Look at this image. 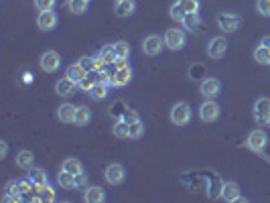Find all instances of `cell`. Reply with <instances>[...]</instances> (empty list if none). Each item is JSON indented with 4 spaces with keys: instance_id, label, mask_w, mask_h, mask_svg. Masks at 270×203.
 Listing matches in <instances>:
<instances>
[{
    "instance_id": "obj_1",
    "label": "cell",
    "mask_w": 270,
    "mask_h": 203,
    "mask_svg": "<svg viewBox=\"0 0 270 203\" xmlns=\"http://www.w3.org/2000/svg\"><path fill=\"white\" fill-rule=\"evenodd\" d=\"M169 118L175 126H187L193 118V110L187 102H177L173 108H171V114H169Z\"/></svg>"
},
{
    "instance_id": "obj_2",
    "label": "cell",
    "mask_w": 270,
    "mask_h": 203,
    "mask_svg": "<svg viewBox=\"0 0 270 203\" xmlns=\"http://www.w3.org/2000/svg\"><path fill=\"white\" fill-rule=\"evenodd\" d=\"M252 116L254 120L262 126H268L270 124V100L268 98H258L252 106Z\"/></svg>"
},
{
    "instance_id": "obj_3",
    "label": "cell",
    "mask_w": 270,
    "mask_h": 203,
    "mask_svg": "<svg viewBox=\"0 0 270 203\" xmlns=\"http://www.w3.org/2000/svg\"><path fill=\"white\" fill-rule=\"evenodd\" d=\"M39 65L45 73H55V71H59V67H61V55H59L57 51H45L39 59Z\"/></svg>"
},
{
    "instance_id": "obj_4",
    "label": "cell",
    "mask_w": 270,
    "mask_h": 203,
    "mask_svg": "<svg viewBox=\"0 0 270 203\" xmlns=\"http://www.w3.org/2000/svg\"><path fill=\"white\" fill-rule=\"evenodd\" d=\"M205 53H207V57H212V59H224L226 53H228V41L224 37L209 39V43L205 47Z\"/></svg>"
},
{
    "instance_id": "obj_5",
    "label": "cell",
    "mask_w": 270,
    "mask_h": 203,
    "mask_svg": "<svg viewBox=\"0 0 270 203\" xmlns=\"http://www.w3.org/2000/svg\"><path fill=\"white\" fill-rule=\"evenodd\" d=\"M187 43V37L181 28H169L165 33V45L171 49V51H181Z\"/></svg>"
},
{
    "instance_id": "obj_6",
    "label": "cell",
    "mask_w": 270,
    "mask_h": 203,
    "mask_svg": "<svg viewBox=\"0 0 270 203\" xmlns=\"http://www.w3.org/2000/svg\"><path fill=\"white\" fill-rule=\"evenodd\" d=\"M199 92H201V96L205 100H216L222 94V83L216 77H205L201 81V85H199Z\"/></svg>"
},
{
    "instance_id": "obj_7",
    "label": "cell",
    "mask_w": 270,
    "mask_h": 203,
    "mask_svg": "<svg viewBox=\"0 0 270 203\" xmlns=\"http://www.w3.org/2000/svg\"><path fill=\"white\" fill-rule=\"evenodd\" d=\"M220 110L222 108L216 104V100H205L199 106V118L203 122H207V124H212V122H216L220 118Z\"/></svg>"
},
{
    "instance_id": "obj_8",
    "label": "cell",
    "mask_w": 270,
    "mask_h": 203,
    "mask_svg": "<svg viewBox=\"0 0 270 203\" xmlns=\"http://www.w3.org/2000/svg\"><path fill=\"white\" fill-rule=\"evenodd\" d=\"M216 22L222 33H236L240 26V16L234 12H222V14H218Z\"/></svg>"
},
{
    "instance_id": "obj_9",
    "label": "cell",
    "mask_w": 270,
    "mask_h": 203,
    "mask_svg": "<svg viewBox=\"0 0 270 203\" xmlns=\"http://www.w3.org/2000/svg\"><path fill=\"white\" fill-rule=\"evenodd\" d=\"M266 144H268V134L264 130H260V128L252 130L248 134V138H246V147L250 151H254V153H262L266 149Z\"/></svg>"
},
{
    "instance_id": "obj_10",
    "label": "cell",
    "mask_w": 270,
    "mask_h": 203,
    "mask_svg": "<svg viewBox=\"0 0 270 203\" xmlns=\"http://www.w3.org/2000/svg\"><path fill=\"white\" fill-rule=\"evenodd\" d=\"M104 177H106V181L110 185H120V183H124V179H126V169L120 163H112V165L106 167Z\"/></svg>"
},
{
    "instance_id": "obj_11",
    "label": "cell",
    "mask_w": 270,
    "mask_h": 203,
    "mask_svg": "<svg viewBox=\"0 0 270 203\" xmlns=\"http://www.w3.org/2000/svg\"><path fill=\"white\" fill-rule=\"evenodd\" d=\"M220 195L224 201H246L242 195H240V185L234 183V181H226L222 183V189H220Z\"/></svg>"
},
{
    "instance_id": "obj_12",
    "label": "cell",
    "mask_w": 270,
    "mask_h": 203,
    "mask_svg": "<svg viewBox=\"0 0 270 203\" xmlns=\"http://www.w3.org/2000/svg\"><path fill=\"white\" fill-rule=\"evenodd\" d=\"M142 51L148 55V57H157L161 51H163V39L159 35H148L144 41H142Z\"/></svg>"
},
{
    "instance_id": "obj_13",
    "label": "cell",
    "mask_w": 270,
    "mask_h": 203,
    "mask_svg": "<svg viewBox=\"0 0 270 203\" xmlns=\"http://www.w3.org/2000/svg\"><path fill=\"white\" fill-rule=\"evenodd\" d=\"M59 24V16L53 12V10H47V12H41L39 18H37V26L41 31H53V28Z\"/></svg>"
},
{
    "instance_id": "obj_14",
    "label": "cell",
    "mask_w": 270,
    "mask_h": 203,
    "mask_svg": "<svg viewBox=\"0 0 270 203\" xmlns=\"http://www.w3.org/2000/svg\"><path fill=\"white\" fill-rule=\"evenodd\" d=\"M75 112H77V106L73 104H61L57 108V118L61 120L63 124H73L75 122Z\"/></svg>"
},
{
    "instance_id": "obj_15",
    "label": "cell",
    "mask_w": 270,
    "mask_h": 203,
    "mask_svg": "<svg viewBox=\"0 0 270 203\" xmlns=\"http://www.w3.org/2000/svg\"><path fill=\"white\" fill-rule=\"evenodd\" d=\"M79 88V85L73 81V79H69L67 75L63 77V79H59L57 81V85H55V92H57V96H73V92Z\"/></svg>"
},
{
    "instance_id": "obj_16",
    "label": "cell",
    "mask_w": 270,
    "mask_h": 203,
    "mask_svg": "<svg viewBox=\"0 0 270 203\" xmlns=\"http://www.w3.org/2000/svg\"><path fill=\"white\" fill-rule=\"evenodd\" d=\"M83 199L87 203H102V201H106V191L100 185H89L83 191Z\"/></svg>"
},
{
    "instance_id": "obj_17",
    "label": "cell",
    "mask_w": 270,
    "mask_h": 203,
    "mask_svg": "<svg viewBox=\"0 0 270 203\" xmlns=\"http://www.w3.org/2000/svg\"><path fill=\"white\" fill-rule=\"evenodd\" d=\"M132 81V67L114 69V88H126Z\"/></svg>"
},
{
    "instance_id": "obj_18",
    "label": "cell",
    "mask_w": 270,
    "mask_h": 203,
    "mask_svg": "<svg viewBox=\"0 0 270 203\" xmlns=\"http://www.w3.org/2000/svg\"><path fill=\"white\" fill-rule=\"evenodd\" d=\"M16 165L20 169H24V171H31L35 167V155H33V151L22 149L20 153H16Z\"/></svg>"
},
{
    "instance_id": "obj_19",
    "label": "cell",
    "mask_w": 270,
    "mask_h": 203,
    "mask_svg": "<svg viewBox=\"0 0 270 203\" xmlns=\"http://www.w3.org/2000/svg\"><path fill=\"white\" fill-rule=\"evenodd\" d=\"M28 179L33 181V185H47L49 183V175H47V171L41 169V167H33L31 171H28Z\"/></svg>"
},
{
    "instance_id": "obj_20",
    "label": "cell",
    "mask_w": 270,
    "mask_h": 203,
    "mask_svg": "<svg viewBox=\"0 0 270 203\" xmlns=\"http://www.w3.org/2000/svg\"><path fill=\"white\" fill-rule=\"evenodd\" d=\"M92 122V110L87 106H77V112H75V126H87Z\"/></svg>"
},
{
    "instance_id": "obj_21",
    "label": "cell",
    "mask_w": 270,
    "mask_h": 203,
    "mask_svg": "<svg viewBox=\"0 0 270 203\" xmlns=\"http://www.w3.org/2000/svg\"><path fill=\"white\" fill-rule=\"evenodd\" d=\"M134 10H136L134 0H122V2H116V14L120 18H126L130 14H134Z\"/></svg>"
},
{
    "instance_id": "obj_22",
    "label": "cell",
    "mask_w": 270,
    "mask_h": 203,
    "mask_svg": "<svg viewBox=\"0 0 270 203\" xmlns=\"http://www.w3.org/2000/svg\"><path fill=\"white\" fill-rule=\"evenodd\" d=\"M87 73H89V71H87V69H85V67H83L79 61L67 67V77H69V79H73L77 85H79V81H81V79H83Z\"/></svg>"
},
{
    "instance_id": "obj_23",
    "label": "cell",
    "mask_w": 270,
    "mask_h": 203,
    "mask_svg": "<svg viewBox=\"0 0 270 203\" xmlns=\"http://www.w3.org/2000/svg\"><path fill=\"white\" fill-rule=\"evenodd\" d=\"M254 61L258 63V65H270V49L266 47V45H258L256 49H254Z\"/></svg>"
},
{
    "instance_id": "obj_24",
    "label": "cell",
    "mask_w": 270,
    "mask_h": 203,
    "mask_svg": "<svg viewBox=\"0 0 270 203\" xmlns=\"http://www.w3.org/2000/svg\"><path fill=\"white\" fill-rule=\"evenodd\" d=\"M57 183L61 185V187H65V189H75V175L73 173H69V171H59V175H57Z\"/></svg>"
},
{
    "instance_id": "obj_25",
    "label": "cell",
    "mask_w": 270,
    "mask_h": 203,
    "mask_svg": "<svg viewBox=\"0 0 270 203\" xmlns=\"http://www.w3.org/2000/svg\"><path fill=\"white\" fill-rule=\"evenodd\" d=\"M112 130H114V136H116V138H130V126H128L122 118H120V120L112 126Z\"/></svg>"
},
{
    "instance_id": "obj_26",
    "label": "cell",
    "mask_w": 270,
    "mask_h": 203,
    "mask_svg": "<svg viewBox=\"0 0 270 203\" xmlns=\"http://www.w3.org/2000/svg\"><path fill=\"white\" fill-rule=\"evenodd\" d=\"M87 0H67V8L71 14H83L87 12Z\"/></svg>"
},
{
    "instance_id": "obj_27",
    "label": "cell",
    "mask_w": 270,
    "mask_h": 203,
    "mask_svg": "<svg viewBox=\"0 0 270 203\" xmlns=\"http://www.w3.org/2000/svg\"><path fill=\"white\" fill-rule=\"evenodd\" d=\"M108 92H110V85H106V83H96L92 90H89V96H92L94 100H104L106 96H108Z\"/></svg>"
},
{
    "instance_id": "obj_28",
    "label": "cell",
    "mask_w": 270,
    "mask_h": 203,
    "mask_svg": "<svg viewBox=\"0 0 270 203\" xmlns=\"http://www.w3.org/2000/svg\"><path fill=\"white\" fill-rule=\"evenodd\" d=\"M181 24L187 28V31H195V28H199V14L197 12H187Z\"/></svg>"
},
{
    "instance_id": "obj_29",
    "label": "cell",
    "mask_w": 270,
    "mask_h": 203,
    "mask_svg": "<svg viewBox=\"0 0 270 203\" xmlns=\"http://www.w3.org/2000/svg\"><path fill=\"white\" fill-rule=\"evenodd\" d=\"M169 14H171V18H173L175 22H183V18H185V14H187V12L181 8V4H179V0H177V2H173V4H171Z\"/></svg>"
},
{
    "instance_id": "obj_30",
    "label": "cell",
    "mask_w": 270,
    "mask_h": 203,
    "mask_svg": "<svg viewBox=\"0 0 270 203\" xmlns=\"http://www.w3.org/2000/svg\"><path fill=\"white\" fill-rule=\"evenodd\" d=\"M61 169L63 171H69V173H73V175H77V173H81L83 171V167H81V163L77 161V159H65L63 161V165H61Z\"/></svg>"
},
{
    "instance_id": "obj_31",
    "label": "cell",
    "mask_w": 270,
    "mask_h": 203,
    "mask_svg": "<svg viewBox=\"0 0 270 203\" xmlns=\"http://www.w3.org/2000/svg\"><path fill=\"white\" fill-rule=\"evenodd\" d=\"M98 81H96V71H89L81 81H79V90H85V92H89V90H92L94 88V85H96Z\"/></svg>"
},
{
    "instance_id": "obj_32",
    "label": "cell",
    "mask_w": 270,
    "mask_h": 203,
    "mask_svg": "<svg viewBox=\"0 0 270 203\" xmlns=\"http://www.w3.org/2000/svg\"><path fill=\"white\" fill-rule=\"evenodd\" d=\"M100 55H102V59L108 63V65H114V61H116V51H114V45H108V47H104V49H100Z\"/></svg>"
},
{
    "instance_id": "obj_33",
    "label": "cell",
    "mask_w": 270,
    "mask_h": 203,
    "mask_svg": "<svg viewBox=\"0 0 270 203\" xmlns=\"http://www.w3.org/2000/svg\"><path fill=\"white\" fill-rule=\"evenodd\" d=\"M96 81L98 83H106V85H114V73H110V71H106V69H102V71H96Z\"/></svg>"
},
{
    "instance_id": "obj_34",
    "label": "cell",
    "mask_w": 270,
    "mask_h": 203,
    "mask_svg": "<svg viewBox=\"0 0 270 203\" xmlns=\"http://www.w3.org/2000/svg\"><path fill=\"white\" fill-rule=\"evenodd\" d=\"M128 126H130V138H134V140L142 138V134H144V124H142V120H136V122H132V124H128Z\"/></svg>"
},
{
    "instance_id": "obj_35",
    "label": "cell",
    "mask_w": 270,
    "mask_h": 203,
    "mask_svg": "<svg viewBox=\"0 0 270 203\" xmlns=\"http://www.w3.org/2000/svg\"><path fill=\"white\" fill-rule=\"evenodd\" d=\"M114 51L118 57H130V45L126 41H118L114 43Z\"/></svg>"
},
{
    "instance_id": "obj_36",
    "label": "cell",
    "mask_w": 270,
    "mask_h": 203,
    "mask_svg": "<svg viewBox=\"0 0 270 203\" xmlns=\"http://www.w3.org/2000/svg\"><path fill=\"white\" fill-rule=\"evenodd\" d=\"M185 12H199V0H179Z\"/></svg>"
},
{
    "instance_id": "obj_37",
    "label": "cell",
    "mask_w": 270,
    "mask_h": 203,
    "mask_svg": "<svg viewBox=\"0 0 270 203\" xmlns=\"http://www.w3.org/2000/svg\"><path fill=\"white\" fill-rule=\"evenodd\" d=\"M256 10L260 16H270V0H256Z\"/></svg>"
},
{
    "instance_id": "obj_38",
    "label": "cell",
    "mask_w": 270,
    "mask_h": 203,
    "mask_svg": "<svg viewBox=\"0 0 270 203\" xmlns=\"http://www.w3.org/2000/svg\"><path fill=\"white\" fill-rule=\"evenodd\" d=\"M35 6H37V10L47 12V10L55 8V0H35Z\"/></svg>"
},
{
    "instance_id": "obj_39",
    "label": "cell",
    "mask_w": 270,
    "mask_h": 203,
    "mask_svg": "<svg viewBox=\"0 0 270 203\" xmlns=\"http://www.w3.org/2000/svg\"><path fill=\"white\" fill-rule=\"evenodd\" d=\"M108 67V63L102 59V55L98 53V55H94V71H102V69H106Z\"/></svg>"
},
{
    "instance_id": "obj_40",
    "label": "cell",
    "mask_w": 270,
    "mask_h": 203,
    "mask_svg": "<svg viewBox=\"0 0 270 203\" xmlns=\"http://www.w3.org/2000/svg\"><path fill=\"white\" fill-rule=\"evenodd\" d=\"M126 124H132V122H136V120H140V116L134 112V110H126V114H124V118H122Z\"/></svg>"
},
{
    "instance_id": "obj_41",
    "label": "cell",
    "mask_w": 270,
    "mask_h": 203,
    "mask_svg": "<svg viewBox=\"0 0 270 203\" xmlns=\"http://www.w3.org/2000/svg\"><path fill=\"white\" fill-rule=\"evenodd\" d=\"M79 63H81L87 71H94V57H81Z\"/></svg>"
},
{
    "instance_id": "obj_42",
    "label": "cell",
    "mask_w": 270,
    "mask_h": 203,
    "mask_svg": "<svg viewBox=\"0 0 270 203\" xmlns=\"http://www.w3.org/2000/svg\"><path fill=\"white\" fill-rule=\"evenodd\" d=\"M122 67H128V57H116L114 69H122Z\"/></svg>"
},
{
    "instance_id": "obj_43",
    "label": "cell",
    "mask_w": 270,
    "mask_h": 203,
    "mask_svg": "<svg viewBox=\"0 0 270 203\" xmlns=\"http://www.w3.org/2000/svg\"><path fill=\"white\" fill-rule=\"evenodd\" d=\"M85 183H87V175H83V171L77 173V175H75V187H81Z\"/></svg>"
},
{
    "instance_id": "obj_44",
    "label": "cell",
    "mask_w": 270,
    "mask_h": 203,
    "mask_svg": "<svg viewBox=\"0 0 270 203\" xmlns=\"http://www.w3.org/2000/svg\"><path fill=\"white\" fill-rule=\"evenodd\" d=\"M6 153H8V144L6 142H0V157H6Z\"/></svg>"
},
{
    "instance_id": "obj_45",
    "label": "cell",
    "mask_w": 270,
    "mask_h": 203,
    "mask_svg": "<svg viewBox=\"0 0 270 203\" xmlns=\"http://www.w3.org/2000/svg\"><path fill=\"white\" fill-rule=\"evenodd\" d=\"M260 43H262V45H266V47L270 49V37H268V35H266V37H262V41H260Z\"/></svg>"
},
{
    "instance_id": "obj_46",
    "label": "cell",
    "mask_w": 270,
    "mask_h": 203,
    "mask_svg": "<svg viewBox=\"0 0 270 203\" xmlns=\"http://www.w3.org/2000/svg\"><path fill=\"white\" fill-rule=\"evenodd\" d=\"M33 81V75L31 73H24V83H31Z\"/></svg>"
},
{
    "instance_id": "obj_47",
    "label": "cell",
    "mask_w": 270,
    "mask_h": 203,
    "mask_svg": "<svg viewBox=\"0 0 270 203\" xmlns=\"http://www.w3.org/2000/svg\"><path fill=\"white\" fill-rule=\"evenodd\" d=\"M116 2H122V0H116Z\"/></svg>"
},
{
    "instance_id": "obj_48",
    "label": "cell",
    "mask_w": 270,
    "mask_h": 203,
    "mask_svg": "<svg viewBox=\"0 0 270 203\" xmlns=\"http://www.w3.org/2000/svg\"><path fill=\"white\" fill-rule=\"evenodd\" d=\"M87 2H89V0H87Z\"/></svg>"
}]
</instances>
